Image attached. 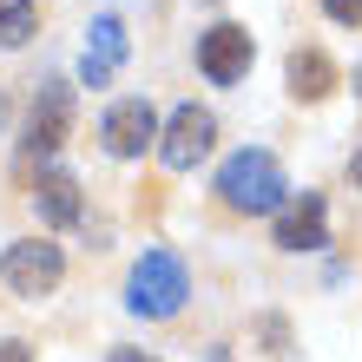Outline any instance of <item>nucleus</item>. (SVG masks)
<instances>
[{
    "instance_id": "13",
    "label": "nucleus",
    "mask_w": 362,
    "mask_h": 362,
    "mask_svg": "<svg viewBox=\"0 0 362 362\" xmlns=\"http://www.w3.org/2000/svg\"><path fill=\"white\" fill-rule=\"evenodd\" d=\"M323 13L336 27H362V0H323Z\"/></svg>"
},
{
    "instance_id": "4",
    "label": "nucleus",
    "mask_w": 362,
    "mask_h": 362,
    "mask_svg": "<svg viewBox=\"0 0 362 362\" xmlns=\"http://www.w3.org/2000/svg\"><path fill=\"white\" fill-rule=\"evenodd\" d=\"M66 125H73V86H66V79H47L40 99H33V112H27V145H20V165L33 172L40 158H53L59 139H66Z\"/></svg>"
},
{
    "instance_id": "16",
    "label": "nucleus",
    "mask_w": 362,
    "mask_h": 362,
    "mask_svg": "<svg viewBox=\"0 0 362 362\" xmlns=\"http://www.w3.org/2000/svg\"><path fill=\"white\" fill-rule=\"evenodd\" d=\"M349 185L362 191V145H356V158H349Z\"/></svg>"
},
{
    "instance_id": "17",
    "label": "nucleus",
    "mask_w": 362,
    "mask_h": 362,
    "mask_svg": "<svg viewBox=\"0 0 362 362\" xmlns=\"http://www.w3.org/2000/svg\"><path fill=\"white\" fill-rule=\"evenodd\" d=\"M0 112H7V99H0Z\"/></svg>"
},
{
    "instance_id": "3",
    "label": "nucleus",
    "mask_w": 362,
    "mask_h": 362,
    "mask_svg": "<svg viewBox=\"0 0 362 362\" xmlns=\"http://www.w3.org/2000/svg\"><path fill=\"white\" fill-rule=\"evenodd\" d=\"M0 276H7V290H13V296L40 303V296H53V290H59L66 257H59V244H47V238H20V244H7V257H0Z\"/></svg>"
},
{
    "instance_id": "8",
    "label": "nucleus",
    "mask_w": 362,
    "mask_h": 362,
    "mask_svg": "<svg viewBox=\"0 0 362 362\" xmlns=\"http://www.w3.org/2000/svg\"><path fill=\"white\" fill-rule=\"evenodd\" d=\"M276 244L284 250H323L329 244V224H323V191H296L276 211Z\"/></svg>"
},
{
    "instance_id": "11",
    "label": "nucleus",
    "mask_w": 362,
    "mask_h": 362,
    "mask_svg": "<svg viewBox=\"0 0 362 362\" xmlns=\"http://www.w3.org/2000/svg\"><path fill=\"white\" fill-rule=\"evenodd\" d=\"M329 86H336V59L323 47H296L290 53V93L296 99H323Z\"/></svg>"
},
{
    "instance_id": "15",
    "label": "nucleus",
    "mask_w": 362,
    "mask_h": 362,
    "mask_svg": "<svg viewBox=\"0 0 362 362\" xmlns=\"http://www.w3.org/2000/svg\"><path fill=\"white\" fill-rule=\"evenodd\" d=\"M105 362H158V356H145V349H112Z\"/></svg>"
},
{
    "instance_id": "7",
    "label": "nucleus",
    "mask_w": 362,
    "mask_h": 362,
    "mask_svg": "<svg viewBox=\"0 0 362 362\" xmlns=\"http://www.w3.org/2000/svg\"><path fill=\"white\" fill-rule=\"evenodd\" d=\"M99 139H105V152H112V158H139L145 145L158 139V112H152L145 99H119L112 112H105Z\"/></svg>"
},
{
    "instance_id": "5",
    "label": "nucleus",
    "mask_w": 362,
    "mask_h": 362,
    "mask_svg": "<svg viewBox=\"0 0 362 362\" xmlns=\"http://www.w3.org/2000/svg\"><path fill=\"white\" fill-rule=\"evenodd\" d=\"M250 59H257V40H250L244 27H230V20L198 33V66H204L211 86H238V79L250 73Z\"/></svg>"
},
{
    "instance_id": "10",
    "label": "nucleus",
    "mask_w": 362,
    "mask_h": 362,
    "mask_svg": "<svg viewBox=\"0 0 362 362\" xmlns=\"http://www.w3.org/2000/svg\"><path fill=\"white\" fill-rule=\"evenodd\" d=\"M33 211H40V224H73L79 218V178L73 172H59V165H47V172L33 178Z\"/></svg>"
},
{
    "instance_id": "1",
    "label": "nucleus",
    "mask_w": 362,
    "mask_h": 362,
    "mask_svg": "<svg viewBox=\"0 0 362 362\" xmlns=\"http://www.w3.org/2000/svg\"><path fill=\"white\" fill-rule=\"evenodd\" d=\"M284 165H276V152H264V145H244V152H230L218 165V198L230 211H244V218H264V211H284Z\"/></svg>"
},
{
    "instance_id": "6",
    "label": "nucleus",
    "mask_w": 362,
    "mask_h": 362,
    "mask_svg": "<svg viewBox=\"0 0 362 362\" xmlns=\"http://www.w3.org/2000/svg\"><path fill=\"white\" fill-rule=\"evenodd\" d=\"M211 139H218V119H211L204 105H178V112L165 119V132H158V158L172 165V172H191V165L211 152Z\"/></svg>"
},
{
    "instance_id": "9",
    "label": "nucleus",
    "mask_w": 362,
    "mask_h": 362,
    "mask_svg": "<svg viewBox=\"0 0 362 362\" xmlns=\"http://www.w3.org/2000/svg\"><path fill=\"white\" fill-rule=\"evenodd\" d=\"M119 59H125V27H119V13H99L93 40H86V59H79V79H86V86H105V79L119 73Z\"/></svg>"
},
{
    "instance_id": "12",
    "label": "nucleus",
    "mask_w": 362,
    "mask_h": 362,
    "mask_svg": "<svg viewBox=\"0 0 362 362\" xmlns=\"http://www.w3.org/2000/svg\"><path fill=\"white\" fill-rule=\"evenodd\" d=\"M40 27V0H0V47H27Z\"/></svg>"
},
{
    "instance_id": "2",
    "label": "nucleus",
    "mask_w": 362,
    "mask_h": 362,
    "mask_svg": "<svg viewBox=\"0 0 362 362\" xmlns=\"http://www.w3.org/2000/svg\"><path fill=\"white\" fill-rule=\"evenodd\" d=\"M191 296V270L172 257V250H145V257L132 264V276H125V303H132V316H178Z\"/></svg>"
},
{
    "instance_id": "14",
    "label": "nucleus",
    "mask_w": 362,
    "mask_h": 362,
    "mask_svg": "<svg viewBox=\"0 0 362 362\" xmlns=\"http://www.w3.org/2000/svg\"><path fill=\"white\" fill-rule=\"evenodd\" d=\"M0 362H33V349L27 343H0Z\"/></svg>"
}]
</instances>
